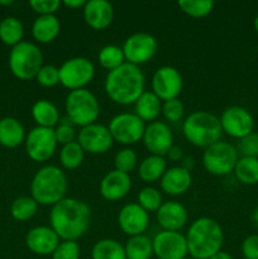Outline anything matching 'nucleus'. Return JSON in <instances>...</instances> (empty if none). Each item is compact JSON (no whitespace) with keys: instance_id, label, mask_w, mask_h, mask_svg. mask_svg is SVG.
<instances>
[{"instance_id":"nucleus-29","label":"nucleus","mask_w":258,"mask_h":259,"mask_svg":"<svg viewBox=\"0 0 258 259\" xmlns=\"http://www.w3.org/2000/svg\"><path fill=\"white\" fill-rule=\"evenodd\" d=\"M124 249L126 259H151L153 257V243L144 234L129 238Z\"/></svg>"},{"instance_id":"nucleus-42","label":"nucleus","mask_w":258,"mask_h":259,"mask_svg":"<svg viewBox=\"0 0 258 259\" xmlns=\"http://www.w3.org/2000/svg\"><path fill=\"white\" fill-rule=\"evenodd\" d=\"M52 259H80V247L77 242L61 240L52 253Z\"/></svg>"},{"instance_id":"nucleus-17","label":"nucleus","mask_w":258,"mask_h":259,"mask_svg":"<svg viewBox=\"0 0 258 259\" xmlns=\"http://www.w3.org/2000/svg\"><path fill=\"white\" fill-rule=\"evenodd\" d=\"M142 141L149 153L166 157L167 152L174 146V134L166 123L156 120L146 126Z\"/></svg>"},{"instance_id":"nucleus-3","label":"nucleus","mask_w":258,"mask_h":259,"mask_svg":"<svg viewBox=\"0 0 258 259\" xmlns=\"http://www.w3.org/2000/svg\"><path fill=\"white\" fill-rule=\"evenodd\" d=\"M185 237L190 257L194 259H210L222 250L224 243L220 224L207 217L194 220Z\"/></svg>"},{"instance_id":"nucleus-4","label":"nucleus","mask_w":258,"mask_h":259,"mask_svg":"<svg viewBox=\"0 0 258 259\" xmlns=\"http://www.w3.org/2000/svg\"><path fill=\"white\" fill-rule=\"evenodd\" d=\"M67 177L57 166L42 167L35 172L30 184V194L38 205L53 206L66 197Z\"/></svg>"},{"instance_id":"nucleus-41","label":"nucleus","mask_w":258,"mask_h":259,"mask_svg":"<svg viewBox=\"0 0 258 259\" xmlns=\"http://www.w3.org/2000/svg\"><path fill=\"white\" fill-rule=\"evenodd\" d=\"M237 151L242 157L258 158V133L252 132L250 134L245 136L244 138L239 139Z\"/></svg>"},{"instance_id":"nucleus-36","label":"nucleus","mask_w":258,"mask_h":259,"mask_svg":"<svg viewBox=\"0 0 258 259\" xmlns=\"http://www.w3.org/2000/svg\"><path fill=\"white\" fill-rule=\"evenodd\" d=\"M177 5L189 17L205 18L212 12L215 3L212 0H181Z\"/></svg>"},{"instance_id":"nucleus-48","label":"nucleus","mask_w":258,"mask_h":259,"mask_svg":"<svg viewBox=\"0 0 258 259\" xmlns=\"http://www.w3.org/2000/svg\"><path fill=\"white\" fill-rule=\"evenodd\" d=\"M181 166L184 167V168L189 169V171L191 172V168L195 166L194 159H192V158H184V159H182V164H181Z\"/></svg>"},{"instance_id":"nucleus-23","label":"nucleus","mask_w":258,"mask_h":259,"mask_svg":"<svg viewBox=\"0 0 258 259\" xmlns=\"http://www.w3.org/2000/svg\"><path fill=\"white\" fill-rule=\"evenodd\" d=\"M159 182L164 194L169 196H180L190 189L192 184V176L189 169L184 168L182 166H175L167 168Z\"/></svg>"},{"instance_id":"nucleus-15","label":"nucleus","mask_w":258,"mask_h":259,"mask_svg":"<svg viewBox=\"0 0 258 259\" xmlns=\"http://www.w3.org/2000/svg\"><path fill=\"white\" fill-rule=\"evenodd\" d=\"M153 255L158 259H185L189 254L186 237L180 232L162 230L152 239Z\"/></svg>"},{"instance_id":"nucleus-44","label":"nucleus","mask_w":258,"mask_h":259,"mask_svg":"<svg viewBox=\"0 0 258 259\" xmlns=\"http://www.w3.org/2000/svg\"><path fill=\"white\" fill-rule=\"evenodd\" d=\"M62 3L60 0H32L30 8L39 15H55Z\"/></svg>"},{"instance_id":"nucleus-33","label":"nucleus","mask_w":258,"mask_h":259,"mask_svg":"<svg viewBox=\"0 0 258 259\" xmlns=\"http://www.w3.org/2000/svg\"><path fill=\"white\" fill-rule=\"evenodd\" d=\"M38 206L32 196H20L12 202L10 214L17 222H28L37 214Z\"/></svg>"},{"instance_id":"nucleus-39","label":"nucleus","mask_w":258,"mask_h":259,"mask_svg":"<svg viewBox=\"0 0 258 259\" xmlns=\"http://www.w3.org/2000/svg\"><path fill=\"white\" fill-rule=\"evenodd\" d=\"M35 80L43 88H53L60 83V71L53 65H43L38 71Z\"/></svg>"},{"instance_id":"nucleus-46","label":"nucleus","mask_w":258,"mask_h":259,"mask_svg":"<svg viewBox=\"0 0 258 259\" xmlns=\"http://www.w3.org/2000/svg\"><path fill=\"white\" fill-rule=\"evenodd\" d=\"M166 157L171 162H180V161H182V159H184V152H182V149L180 148V147L175 146V144H174V146L171 147V149L167 152Z\"/></svg>"},{"instance_id":"nucleus-16","label":"nucleus","mask_w":258,"mask_h":259,"mask_svg":"<svg viewBox=\"0 0 258 259\" xmlns=\"http://www.w3.org/2000/svg\"><path fill=\"white\" fill-rule=\"evenodd\" d=\"M77 142L85 153L103 154L113 147L114 139L108 126L94 123L80 129L77 134Z\"/></svg>"},{"instance_id":"nucleus-1","label":"nucleus","mask_w":258,"mask_h":259,"mask_svg":"<svg viewBox=\"0 0 258 259\" xmlns=\"http://www.w3.org/2000/svg\"><path fill=\"white\" fill-rule=\"evenodd\" d=\"M50 223L61 240L77 242L90 228L91 209L82 200L65 197L52 206Z\"/></svg>"},{"instance_id":"nucleus-9","label":"nucleus","mask_w":258,"mask_h":259,"mask_svg":"<svg viewBox=\"0 0 258 259\" xmlns=\"http://www.w3.org/2000/svg\"><path fill=\"white\" fill-rule=\"evenodd\" d=\"M60 83L70 91L85 89L95 76V66L86 57H72L58 67Z\"/></svg>"},{"instance_id":"nucleus-8","label":"nucleus","mask_w":258,"mask_h":259,"mask_svg":"<svg viewBox=\"0 0 258 259\" xmlns=\"http://www.w3.org/2000/svg\"><path fill=\"white\" fill-rule=\"evenodd\" d=\"M239 159V153L233 144L228 142H217L205 148L202 153V166L214 176H227L234 171Z\"/></svg>"},{"instance_id":"nucleus-53","label":"nucleus","mask_w":258,"mask_h":259,"mask_svg":"<svg viewBox=\"0 0 258 259\" xmlns=\"http://www.w3.org/2000/svg\"><path fill=\"white\" fill-rule=\"evenodd\" d=\"M185 259H194V258H191V257H190V258H189V257H186Z\"/></svg>"},{"instance_id":"nucleus-37","label":"nucleus","mask_w":258,"mask_h":259,"mask_svg":"<svg viewBox=\"0 0 258 259\" xmlns=\"http://www.w3.org/2000/svg\"><path fill=\"white\" fill-rule=\"evenodd\" d=\"M137 204L147 212H157L163 201H162V195L158 190L152 186H147L139 191Z\"/></svg>"},{"instance_id":"nucleus-47","label":"nucleus","mask_w":258,"mask_h":259,"mask_svg":"<svg viewBox=\"0 0 258 259\" xmlns=\"http://www.w3.org/2000/svg\"><path fill=\"white\" fill-rule=\"evenodd\" d=\"M62 4L65 5L66 8H68V9L76 10V9H80V8H82L83 9L86 2L85 0H63Z\"/></svg>"},{"instance_id":"nucleus-49","label":"nucleus","mask_w":258,"mask_h":259,"mask_svg":"<svg viewBox=\"0 0 258 259\" xmlns=\"http://www.w3.org/2000/svg\"><path fill=\"white\" fill-rule=\"evenodd\" d=\"M210 259H233V257L229 254V253L224 252V250H220V252H218L217 254L212 255Z\"/></svg>"},{"instance_id":"nucleus-10","label":"nucleus","mask_w":258,"mask_h":259,"mask_svg":"<svg viewBox=\"0 0 258 259\" xmlns=\"http://www.w3.org/2000/svg\"><path fill=\"white\" fill-rule=\"evenodd\" d=\"M25 151L28 157L34 162H47L55 154L58 143L55 129L35 126L25 137Z\"/></svg>"},{"instance_id":"nucleus-28","label":"nucleus","mask_w":258,"mask_h":259,"mask_svg":"<svg viewBox=\"0 0 258 259\" xmlns=\"http://www.w3.org/2000/svg\"><path fill=\"white\" fill-rule=\"evenodd\" d=\"M167 171V161L164 157L151 154L141 162L138 168V175L141 180L146 184H152L162 179Z\"/></svg>"},{"instance_id":"nucleus-5","label":"nucleus","mask_w":258,"mask_h":259,"mask_svg":"<svg viewBox=\"0 0 258 259\" xmlns=\"http://www.w3.org/2000/svg\"><path fill=\"white\" fill-rule=\"evenodd\" d=\"M182 133L187 142L199 148H207L220 141L223 134L220 119L209 111H194L185 119Z\"/></svg>"},{"instance_id":"nucleus-38","label":"nucleus","mask_w":258,"mask_h":259,"mask_svg":"<svg viewBox=\"0 0 258 259\" xmlns=\"http://www.w3.org/2000/svg\"><path fill=\"white\" fill-rule=\"evenodd\" d=\"M138 163L137 153L131 148H123L114 157V167L124 174H131Z\"/></svg>"},{"instance_id":"nucleus-12","label":"nucleus","mask_w":258,"mask_h":259,"mask_svg":"<svg viewBox=\"0 0 258 259\" xmlns=\"http://www.w3.org/2000/svg\"><path fill=\"white\" fill-rule=\"evenodd\" d=\"M121 48H123L126 62L141 66L156 56L157 51H158V42L149 33L138 32L129 35L124 40Z\"/></svg>"},{"instance_id":"nucleus-25","label":"nucleus","mask_w":258,"mask_h":259,"mask_svg":"<svg viewBox=\"0 0 258 259\" xmlns=\"http://www.w3.org/2000/svg\"><path fill=\"white\" fill-rule=\"evenodd\" d=\"M61 23L56 15H39L32 25V35L38 43H51L58 37Z\"/></svg>"},{"instance_id":"nucleus-24","label":"nucleus","mask_w":258,"mask_h":259,"mask_svg":"<svg viewBox=\"0 0 258 259\" xmlns=\"http://www.w3.org/2000/svg\"><path fill=\"white\" fill-rule=\"evenodd\" d=\"M23 124L13 116L0 119V146L5 148H17L25 141Z\"/></svg>"},{"instance_id":"nucleus-34","label":"nucleus","mask_w":258,"mask_h":259,"mask_svg":"<svg viewBox=\"0 0 258 259\" xmlns=\"http://www.w3.org/2000/svg\"><path fill=\"white\" fill-rule=\"evenodd\" d=\"M85 158V151L77 141L62 146L60 151L61 166L66 169H76L82 164Z\"/></svg>"},{"instance_id":"nucleus-32","label":"nucleus","mask_w":258,"mask_h":259,"mask_svg":"<svg viewBox=\"0 0 258 259\" xmlns=\"http://www.w3.org/2000/svg\"><path fill=\"white\" fill-rule=\"evenodd\" d=\"M234 175L238 181L247 186L258 184V158L239 157L234 168Z\"/></svg>"},{"instance_id":"nucleus-2","label":"nucleus","mask_w":258,"mask_h":259,"mask_svg":"<svg viewBox=\"0 0 258 259\" xmlns=\"http://www.w3.org/2000/svg\"><path fill=\"white\" fill-rule=\"evenodd\" d=\"M146 78L139 66L123 63L120 67L109 71L104 82L106 95L113 103L119 105L136 104L144 93Z\"/></svg>"},{"instance_id":"nucleus-11","label":"nucleus","mask_w":258,"mask_h":259,"mask_svg":"<svg viewBox=\"0 0 258 259\" xmlns=\"http://www.w3.org/2000/svg\"><path fill=\"white\" fill-rule=\"evenodd\" d=\"M108 128L114 142L131 146L142 141L146 125L134 113H121L111 119Z\"/></svg>"},{"instance_id":"nucleus-45","label":"nucleus","mask_w":258,"mask_h":259,"mask_svg":"<svg viewBox=\"0 0 258 259\" xmlns=\"http://www.w3.org/2000/svg\"><path fill=\"white\" fill-rule=\"evenodd\" d=\"M242 254L245 259H258V234L248 235L243 240Z\"/></svg>"},{"instance_id":"nucleus-26","label":"nucleus","mask_w":258,"mask_h":259,"mask_svg":"<svg viewBox=\"0 0 258 259\" xmlns=\"http://www.w3.org/2000/svg\"><path fill=\"white\" fill-rule=\"evenodd\" d=\"M32 118L37 126L55 129L60 124V111L52 101L40 99L33 104Z\"/></svg>"},{"instance_id":"nucleus-43","label":"nucleus","mask_w":258,"mask_h":259,"mask_svg":"<svg viewBox=\"0 0 258 259\" xmlns=\"http://www.w3.org/2000/svg\"><path fill=\"white\" fill-rule=\"evenodd\" d=\"M55 136L58 144L66 146V144L71 143V142H75L76 131L70 120H68V123L67 121H62V123H60L55 128Z\"/></svg>"},{"instance_id":"nucleus-51","label":"nucleus","mask_w":258,"mask_h":259,"mask_svg":"<svg viewBox=\"0 0 258 259\" xmlns=\"http://www.w3.org/2000/svg\"><path fill=\"white\" fill-rule=\"evenodd\" d=\"M253 27H254V30L258 33V15L254 18V20H253Z\"/></svg>"},{"instance_id":"nucleus-6","label":"nucleus","mask_w":258,"mask_h":259,"mask_svg":"<svg viewBox=\"0 0 258 259\" xmlns=\"http://www.w3.org/2000/svg\"><path fill=\"white\" fill-rule=\"evenodd\" d=\"M65 109L68 120L81 128L96 123L100 115L99 100L88 89L70 91L66 98Z\"/></svg>"},{"instance_id":"nucleus-7","label":"nucleus","mask_w":258,"mask_h":259,"mask_svg":"<svg viewBox=\"0 0 258 259\" xmlns=\"http://www.w3.org/2000/svg\"><path fill=\"white\" fill-rule=\"evenodd\" d=\"M8 62L15 77L23 81L32 80L43 66L42 51L34 43L23 40L12 47Z\"/></svg>"},{"instance_id":"nucleus-22","label":"nucleus","mask_w":258,"mask_h":259,"mask_svg":"<svg viewBox=\"0 0 258 259\" xmlns=\"http://www.w3.org/2000/svg\"><path fill=\"white\" fill-rule=\"evenodd\" d=\"M82 12L86 24L95 30L106 29L114 20V8L106 0H89Z\"/></svg>"},{"instance_id":"nucleus-35","label":"nucleus","mask_w":258,"mask_h":259,"mask_svg":"<svg viewBox=\"0 0 258 259\" xmlns=\"http://www.w3.org/2000/svg\"><path fill=\"white\" fill-rule=\"evenodd\" d=\"M98 60L101 67H104L108 71L115 70V68L120 67L123 63H125L123 48L115 45L104 46V47L99 51Z\"/></svg>"},{"instance_id":"nucleus-50","label":"nucleus","mask_w":258,"mask_h":259,"mask_svg":"<svg viewBox=\"0 0 258 259\" xmlns=\"http://www.w3.org/2000/svg\"><path fill=\"white\" fill-rule=\"evenodd\" d=\"M252 222L253 225L258 229V206L253 210V214H252Z\"/></svg>"},{"instance_id":"nucleus-21","label":"nucleus","mask_w":258,"mask_h":259,"mask_svg":"<svg viewBox=\"0 0 258 259\" xmlns=\"http://www.w3.org/2000/svg\"><path fill=\"white\" fill-rule=\"evenodd\" d=\"M156 217L162 230H168V232H180L186 225L189 219L186 207L181 202L175 200L163 202L157 210Z\"/></svg>"},{"instance_id":"nucleus-30","label":"nucleus","mask_w":258,"mask_h":259,"mask_svg":"<svg viewBox=\"0 0 258 259\" xmlns=\"http://www.w3.org/2000/svg\"><path fill=\"white\" fill-rule=\"evenodd\" d=\"M24 27L23 23L15 17H8L0 22V40L4 45L14 47L23 42Z\"/></svg>"},{"instance_id":"nucleus-19","label":"nucleus","mask_w":258,"mask_h":259,"mask_svg":"<svg viewBox=\"0 0 258 259\" xmlns=\"http://www.w3.org/2000/svg\"><path fill=\"white\" fill-rule=\"evenodd\" d=\"M61 239L51 227H35L25 235V245L37 255H52Z\"/></svg>"},{"instance_id":"nucleus-14","label":"nucleus","mask_w":258,"mask_h":259,"mask_svg":"<svg viewBox=\"0 0 258 259\" xmlns=\"http://www.w3.org/2000/svg\"><path fill=\"white\" fill-rule=\"evenodd\" d=\"M220 124L225 134L235 139H242L254 129L253 115L242 106H229L223 111Z\"/></svg>"},{"instance_id":"nucleus-20","label":"nucleus","mask_w":258,"mask_h":259,"mask_svg":"<svg viewBox=\"0 0 258 259\" xmlns=\"http://www.w3.org/2000/svg\"><path fill=\"white\" fill-rule=\"evenodd\" d=\"M132 179L128 174L114 168L103 177L100 182V195L108 201H119L129 194Z\"/></svg>"},{"instance_id":"nucleus-27","label":"nucleus","mask_w":258,"mask_h":259,"mask_svg":"<svg viewBox=\"0 0 258 259\" xmlns=\"http://www.w3.org/2000/svg\"><path fill=\"white\" fill-rule=\"evenodd\" d=\"M134 109H136L134 114L139 119H142L144 123L146 121L152 123L157 120L159 114H162V101L152 91H144L134 104Z\"/></svg>"},{"instance_id":"nucleus-31","label":"nucleus","mask_w":258,"mask_h":259,"mask_svg":"<svg viewBox=\"0 0 258 259\" xmlns=\"http://www.w3.org/2000/svg\"><path fill=\"white\" fill-rule=\"evenodd\" d=\"M91 259H126L125 249L115 239H101L94 244Z\"/></svg>"},{"instance_id":"nucleus-52","label":"nucleus","mask_w":258,"mask_h":259,"mask_svg":"<svg viewBox=\"0 0 258 259\" xmlns=\"http://www.w3.org/2000/svg\"><path fill=\"white\" fill-rule=\"evenodd\" d=\"M13 0H8V2H4V0H0V5H12L13 4Z\"/></svg>"},{"instance_id":"nucleus-13","label":"nucleus","mask_w":258,"mask_h":259,"mask_svg":"<svg viewBox=\"0 0 258 259\" xmlns=\"http://www.w3.org/2000/svg\"><path fill=\"white\" fill-rule=\"evenodd\" d=\"M182 88L184 80L181 73L172 66H162L152 76V93L156 94L161 101L177 99Z\"/></svg>"},{"instance_id":"nucleus-18","label":"nucleus","mask_w":258,"mask_h":259,"mask_svg":"<svg viewBox=\"0 0 258 259\" xmlns=\"http://www.w3.org/2000/svg\"><path fill=\"white\" fill-rule=\"evenodd\" d=\"M119 228L124 234L131 237L142 235L149 225V215L137 202L124 205L118 215Z\"/></svg>"},{"instance_id":"nucleus-40","label":"nucleus","mask_w":258,"mask_h":259,"mask_svg":"<svg viewBox=\"0 0 258 259\" xmlns=\"http://www.w3.org/2000/svg\"><path fill=\"white\" fill-rule=\"evenodd\" d=\"M184 114L185 106L179 99H172V100L162 103V115L164 116L166 120L176 123V121H180L184 118Z\"/></svg>"}]
</instances>
